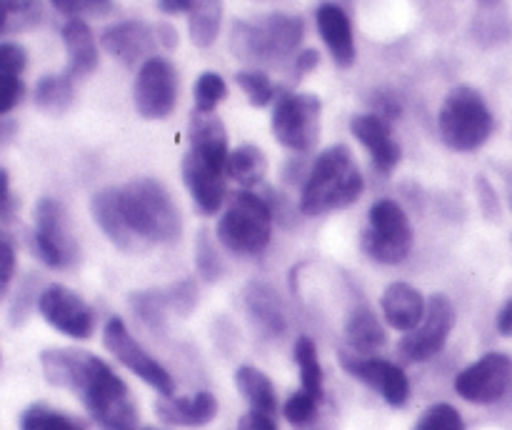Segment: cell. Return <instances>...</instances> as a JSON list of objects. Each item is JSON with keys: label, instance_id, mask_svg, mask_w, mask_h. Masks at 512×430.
<instances>
[{"label": "cell", "instance_id": "obj_31", "mask_svg": "<svg viewBox=\"0 0 512 430\" xmlns=\"http://www.w3.org/2000/svg\"><path fill=\"white\" fill-rule=\"evenodd\" d=\"M295 363L300 368V383L308 395H313L315 400H323V383H325V375H323V365H320L318 358V348H315V340L308 338V335H300L295 340Z\"/></svg>", "mask_w": 512, "mask_h": 430}, {"label": "cell", "instance_id": "obj_18", "mask_svg": "<svg viewBox=\"0 0 512 430\" xmlns=\"http://www.w3.org/2000/svg\"><path fill=\"white\" fill-rule=\"evenodd\" d=\"M183 180L198 213L215 215L225 203V173L188 150L183 158Z\"/></svg>", "mask_w": 512, "mask_h": 430}, {"label": "cell", "instance_id": "obj_41", "mask_svg": "<svg viewBox=\"0 0 512 430\" xmlns=\"http://www.w3.org/2000/svg\"><path fill=\"white\" fill-rule=\"evenodd\" d=\"M15 275V245L13 238L0 228V298L8 293V285Z\"/></svg>", "mask_w": 512, "mask_h": 430}, {"label": "cell", "instance_id": "obj_27", "mask_svg": "<svg viewBox=\"0 0 512 430\" xmlns=\"http://www.w3.org/2000/svg\"><path fill=\"white\" fill-rule=\"evenodd\" d=\"M265 173H268V158L258 145H240L228 155V163H225V178L235 180L243 188L263 183Z\"/></svg>", "mask_w": 512, "mask_h": 430}, {"label": "cell", "instance_id": "obj_3", "mask_svg": "<svg viewBox=\"0 0 512 430\" xmlns=\"http://www.w3.org/2000/svg\"><path fill=\"white\" fill-rule=\"evenodd\" d=\"M118 190L125 220L130 230L143 240V245L173 243L180 238L183 233L180 210L160 180L138 178Z\"/></svg>", "mask_w": 512, "mask_h": 430}, {"label": "cell", "instance_id": "obj_46", "mask_svg": "<svg viewBox=\"0 0 512 430\" xmlns=\"http://www.w3.org/2000/svg\"><path fill=\"white\" fill-rule=\"evenodd\" d=\"M15 210L13 195H10V175L8 170L0 168V220L10 218Z\"/></svg>", "mask_w": 512, "mask_h": 430}, {"label": "cell", "instance_id": "obj_8", "mask_svg": "<svg viewBox=\"0 0 512 430\" xmlns=\"http://www.w3.org/2000/svg\"><path fill=\"white\" fill-rule=\"evenodd\" d=\"M320 98L308 93H280L273 108V135L295 153H308L320 138Z\"/></svg>", "mask_w": 512, "mask_h": 430}, {"label": "cell", "instance_id": "obj_17", "mask_svg": "<svg viewBox=\"0 0 512 430\" xmlns=\"http://www.w3.org/2000/svg\"><path fill=\"white\" fill-rule=\"evenodd\" d=\"M350 130H353L355 138L365 145V150L373 158V165L378 173L388 175L398 168L400 163V145L393 138V128H390V120L380 118L378 113H365L355 115L350 120Z\"/></svg>", "mask_w": 512, "mask_h": 430}, {"label": "cell", "instance_id": "obj_39", "mask_svg": "<svg viewBox=\"0 0 512 430\" xmlns=\"http://www.w3.org/2000/svg\"><path fill=\"white\" fill-rule=\"evenodd\" d=\"M65 415L43 403L30 405L20 418V430H63Z\"/></svg>", "mask_w": 512, "mask_h": 430}, {"label": "cell", "instance_id": "obj_15", "mask_svg": "<svg viewBox=\"0 0 512 430\" xmlns=\"http://www.w3.org/2000/svg\"><path fill=\"white\" fill-rule=\"evenodd\" d=\"M340 365H343L353 378H358L360 383L378 390L393 408H403V405L408 403L410 380L398 363H390V360L385 358H375V355L345 353L343 350V353H340Z\"/></svg>", "mask_w": 512, "mask_h": 430}, {"label": "cell", "instance_id": "obj_50", "mask_svg": "<svg viewBox=\"0 0 512 430\" xmlns=\"http://www.w3.org/2000/svg\"><path fill=\"white\" fill-rule=\"evenodd\" d=\"M158 8L168 15L190 13V8H193V0H158Z\"/></svg>", "mask_w": 512, "mask_h": 430}, {"label": "cell", "instance_id": "obj_30", "mask_svg": "<svg viewBox=\"0 0 512 430\" xmlns=\"http://www.w3.org/2000/svg\"><path fill=\"white\" fill-rule=\"evenodd\" d=\"M73 78L65 75H43L35 85V105L50 115H60L73 105Z\"/></svg>", "mask_w": 512, "mask_h": 430}, {"label": "cell", "instance_id": "obj_2", "mask_svg": "<svg viewBox=\"0 0 512 430\" xmlns=\"http://www.w3.org/2000/svg\"><path fill=\"white\" fill-rule=\"evenodd\" d=\"M363 190V173L348 145H333L323 150L310 165L303 193H300V213L315 218V215L350 208L358 203Z\"/></svg>", "mask_w": 512, "mask_h": 430}, {"label": "cell", "instance_id": "obj_22", "mask_svg": "<svg viewBox=\"0 0 512 430\" xmlns=\"http://www.w3.org/2000/svg\"><path fill=\"white\" fill-rule=\"evenodd\" d=\"M155 413L163 423L180 425V428H203L213 423L218 415V400L213 393L203 390L190 398H163L155 403Z\"/></svg>", "mask_w": 512, "mask_h": 430}, {"label": "cell", "instance_id": "obj_43", "mask_svg": "<svg viewBox=\"0 0 512 430\" xmlns=\"http://www.w3.org/2000/svg\"><path fill=\"white\" fill-rule=\"evenodd\" d=\"M28 65V53L18 43H0V73L20 75Z\"/></svg>", "mask_w": 512, "mask_h": 430}, {"label": "cell", "instance_id": "obj_42", "mask_svg": "<svg viewBox=\"0 0 512 430\" xmlns=\"http://www.w3.org/2000/svg\"><path fill=\"white\" fill-rule=\"evenodd\" d=\"M25 85L18 75L0 73V115L10 113L23 100Z\"/></svg>", "mask_w": 512, "mask_h": 430}, {"label": "cell", "instance_id": "obj_38", "mask_svg": "<svg viewBox=\"0 0 512 430\" xmlns=\"http://www.w3.org/2000/svg\"><path fill=\"white\" fill-rule=\"evenodd\" d=\"M195 265L208 283H215L223 275V260H220L218 248L205 230L198 235V245H195Z\"/></svg>", "mask_w": 512, "mask_h": 430}, {"label": "cell", "instance_id": "obj_28", "mask_svg": "<svg viewBox=\"0 0 512 430\" xmlns=\"http://www.w3.org/2000/svg\"><path fill=\"white\" fill-rule=\"evenodd\" d=\"M248 310L253 315L255 325L265 330L268 335H283L285 333V313L280 298L275 295L273 288L268 285H258L248 290Z\"/></svg>", "mask_w": 512, "mask_h": 430}, {"label": "cell", "instance_id": "obj_26", "mask_svg": "<svg viewBox=\"0 0 512 430\" xmlns=\"http://www.w3.org/2000/svg\"><path fill=\"white\" fill-rule=\"evenodd\" d=\"M235 385L250 403V410L278 415V393H275L273 380L263 370L253 368V365H240L235 370Z\"/></svg>", "mask_w": 512, "mask_h": 430}, {"label": "cell", "instance_id": "obj_23", "mask_svg": "<svg viewBox=\"0 0 512 430\" xmlns=\"http://www.w3.org/2000/svg\"><path fill=\"white\" fill-rule=\"evenodd\" d=\"M190 150L208 165L225 173L230 150L223 120L215 118L213 113H198L195 110L193 120H190Z\"/></svg>", "mask_w": 512, "mask_h": 430}, {"label": "cell", "instance_id": "obj_44", "mask_svg": "<svg viewBox=\"0 0 512 430\" xmlns=\"http://www.w3.org/2000/svg\"><path fill=\"white\" fill-rule=\"evenodd\" d=\"M168 300H170V308H175L178 313H190L198 300V293H195V285L190 280H180L178 285L168 290Z\"/></svg>", "mask_w": 512, "mask_h": 430}, {"label": "cell", "instance_id": "obj_47", "mask_svg": "<svg viewBox=\"0 0 512 430\" xmlns=\"http://www.w3.org/2000/svg\"><path fill=\"white\" fill-rule=\"evenodd\" d=\"M318 63H320V55H318V50H313V48H305V50H300L298 53V58H295V75H305V73H310V70H315L318 68Z\"/></svg>", "mask_w": 512, "mask_h": 430}, {"label": "cell", "instance_id": "obj_40", "mask_svg": "<svg viewBox=\"0 0 512 430\" xmlns=\"http://www.w3.org/2000/svg\"><path fill=\"white\" fill-rule=\"evenodd\" d=\"M318 405H320V400H315L313 395H308L305 390H298V393H293L288 400H285L283 415L293 425L303 428V425H308L310 420L315 418V413H318Z\"/></svg>", "mask_w": 512, "mask_h": 430}, {"label": "cell", "instance_id": "obj_14", "mask_svg": "<svg viewBox=\"0 0 512 430\" xmlns=\"http://www.w3.org/2000/svg\"><path fill=\"white\" fill-rule=\"evenodd\" d=\"M38 310L58 333L75 340H88L95 330V313L73 290L63 285H50L40 293Z\"/></svg>", "mask_w": 512, "mask_h": 430}, {"label": "cell", "instance_id": "obj_21", "mask_svg": "<svg viewBox=\"0 0 512 430\" xmlns=\"http://www.w3.org/2000/svg\"><path fill=\"white\" fill-rule=\"evenodd\" d=\"M315 20H318V30L323 35V43L328 45L330 55H333L335 65L350 68L358 58V50H355L353 25H350L348 13L335 3H323L315 10Z\"/></svg>", "mask_w": 512, "mask_h": 430}, {"label": "cell", "instance_id": "obj_5", "mask_svg": "<svg viewBox=\"0 0 512 430\" xmlns=\"http://www.w3.org/2000/svg\"><path fill=\"white\" fill-rule=\"evenodd\" d=\"M440 138L450 150L473 153L493 135L495 120L483 95L470 85H458L443 100L438 115Z\"/></svg>", "mask_w": 512, "mask_h": 430}, {"label": "cell", "instance_id": "obj_33", "mask_svg": "<svg viewBox=\"0 0 512 430\" xmlns=\"http://www.w3.org/2000/svg\"><path fill=\"white\" fill-rule=\"evenodd\" d=\"M235 83L240 85L245 98H248L250 105H255V108H265V105L273 103L275 95H278L273 80H270L263 70H240V73H235Z\"/></svg>", "mask_w": 512, "mask_h": 430}, {"label": "cell", "instance_id": "obj_49", "mask_svg": "<svg viewBox=\"0 0 512 430\" xmlns=\"http://www.w3.org/2000/svg\"><path fill=\"white\" fill-rule=\"evenodd\" d=\"M498 333L505 335V338H512V298L500 308L498 313Z\"/></svg>", "mask_w": 512, "mask_h": 430}, {"label": "cell", "instance_id": "obj_48", "mask_svg": "<svg viewBox=\"0 0 512 430\" xmlns=\"http://www.w3.org/2000/svg\"><path fill=\"white\" fill-rule=\"evenodd\" d=\"M155 35H158V45H163V48L168 50L178 48V30H175L170 23L155 25Z\"/></svg>", "mask_w": 512, "mask_h": 430}, {"label": "cell", "instance_id": "obj_20", "mask_svg": "<svg viewBox=\"0 0 512 430\" xmlns=\"http://www.w3.org/2000/svg\"><path fill=\"white\" fill-rule=\"evenodd\" d=\"M380 308H383V315L385 320H388L390 328L410 333V330H415L423 323L425 310H428V300H425V295L420 293L415 285L398 280V283L385 288Z\"/></svg>", "mask_w": 512, "mask_h": 430}, {"label": "cell", "instance_id": "obj_37", "mask_svg": "<svg viewBox=\"0 0 512 430\" xmlns=\"http://www.w3.org/2000/svg\"><path fill=\"white\" fill-rule=\"evenodd\" d=\"M415 430H465V420L450 403H435L425 410Z\"/></svg>", "mask_w": 512, "mask_h": 430}, {"label": "cell", "instance_id": "obj_19", "mask_svg": "<svg viewBox=\"0 0 512 430\" xmlns=\"http://www.w3.org/2000/svg\"><path fill=\"white\" fill-rule=\"evenodd\" d=\"M93 210L95 223L100 225L105 235L110 238V243L115 248L125 250V253H135V250L143 248V240L130 230L128 220L123 215V205H120V190L118 188H103L93 195Z\"/></svg>", "mask_w": 512, "mask_h": 430}, {"label": "cell", "instance_id": "obj_54", "mask_svg": "<svg viewBox=\"0 0 512 430\" xmlns=\"http://www.w3.org/2000/svg\"><path fill=\"white\" fill-rule=\"evenodd\" d=\"M510 203H512V188H510Z\"/></svg>", "mask_w": 512, "mask_h": 430}, {"label": "cell", "instance_id": "obj_12", "mask_svg": "<svg viewBox=\"0 0 512 430\" xmlns=\"http://www.w3.org/2000/svg\"><path fill=\"white\" fill-rule=\"evenodd\" d=\"M455 325V308L448 295L435 293L428 300L423 323L415 330L405 333V338L398 343V355L405 363H425L448 343L450 333Z\"/></svg>", "mask_w": 512, "mask_h": 430}, {"label": "cell", "instance_id": "obj_10", "mask_svg": "<svg viewBox=\"0 0 512 430\" xmlns=\"http://www.w3.org/2000/svg\"><path fill=\"white\" fill-rule=\"evenodd\" d=\"M103 343L110 350L118 363H123L130 373L138 375L143 383H148L150 388L158 390L163 398H173L175 395V380L138 340L130 335L128 325L120 318H110L103 328Z\"/></svg>", "mask_w": 512, "mask_h": 430}, {"label": "cell", "instance_id": "obj_35", "mask_svg": "<svg viewBox=\"0 0 512 430\" xmlns=\"http://www.w3.org/2000/svg\"><path fill=\"white\" fill-rule=\"evenodd\" d=\"M133 308L145 323L158 328V325L165 323V310L170 308L168 290H143V293H135Z\"/></svg>", "mask_w": 512, "mask_h": 430}, {"label": "cell", "instance_id": "obj_36", "mask_svg": "<svg viewBox=\"0 0 512 430\" xmlns=\"http://www.w3.org/2000/svg\"><path fill=\"white\" fill-rule=\"evenodd\" d=\"M60 15H68L70 20L83 18H105L113 13L115 0H50Z\"/></svg>", "mask_w": 512, "mask_h": 430}, {"label": "cell", "instance_id": "obj_29", "mask_svg": "<svg viewBox=\"0 0 512 430\" xmlns=\"http://www.w3.org/2000/svg\"><path fill=\"white\" fill-rule=\"evenodd\" d=\"M220 23H223V0H193L188 13L190 40L198 48H210L218 40Z\"/></svg>", "mask_w": 512, "mask_h": 430}, {"label": "cell", "instance_id": "obj_6", "mask_svg": "<svg viewBox=\"0 0 512 430\" xmlns=\"http://www.w3.org/2000/svg\"><path fill=\"white\" fill-rule=\"evenodd\" d=\"M220 243L235 255H260L273 235V210L258 193L240 190L215 228Z\"/></svg>", "mask_w": 512, "mask_h": 430}, {"label": "cell", "instance_id": "obj_1", "mask_svg": "<svg viewBox=\"0 0 512 430\" xmlns=\"http://www.w3.org/2000/svg\"><path fill=\"white\" fill-rule=\"evenodd\" d=\"M43 375L55 388L73 390L103 430H138V408L128 385L88 350L50 348L40 353Z\"/></svg>", "mask_w": 512, "mask_h": 430}, {"label": "cell", "instance_id": "obj_32", "mask_svg": "<svg viewBox=\"0 0 512 430\" xmlns=\"http://www.w3.org/2000/svg\"><path fill=\"white\" fill-rule=\"evenodd\" d=\"M43 20L40 0H0V35L23 33Z\"/></svg>", "mask_w": 512, "mask_h": 430}, {"label": "cell", "instance_id": "obj_25", "mask_svg": "<svg viewBox=\"0 0 512 430\" xmlns=\"http://www.w3.org/2000/svg\"><path fill=\"white\" fill-rule=\"evenodd\" d=\"M345 340L358 355H375L388 343V330L380 323L378 315L370 308L360 305L345 320Z\"/></svg>", "mask_w": 512, "mask_h": 430}, {"label": "cell", "instance_id": "obj_11", "mask_svg": "<svg viewBox=\"0 0 512 430\" xmlns=\"http://www.w3.org/2000/svg\"><path fill=\"white\" fill-rule=\"evenodd\" d=\"M135 110L143 115L145 120H163L173 113L175 103H178V70L168 58H153L145 60L135 78Z\"/></svg>", "mask_w": 512, "mask_h": 430}, {"label": "cell", "instance_id": "obj_24", "mask_svg": "<svg viewBox=\"0 0 512 430\" xmlns=\"http://www.w3.org/2000/svg\"><path fill=\"white\" fill-rule=\"evenodd\" d=\"M63 43L68 50V75L85 78L98 68V43L85 20H68L63 25Z\"/></svg>", "mask_w": 512, "mask_h": 430}, {"label": "cell", "instance_id": "obj_34", "mask_svg": "<svg viewBox=\"0 0 512 430\" xmlns=\"http://www.w3.org/2000/svg\"><path fill=\"white\" fill-rule=\"evenodd\" d=\"M195 110L198 113H213L225 98H228V85H225L223 75L218 73H203L195 80Z\"/></svg>", "mask_w": 512, "mask_h": 430}, {"label": "cell", "instance_id": "obj_13", "mask_svg": "<svg viewBox=\"0 0 512 430\" xmlns=\"http://www.w3.org/2000/svg\"><path fill=\"white\" fill-rule=\"evenodd\" d=\"M512 383V358L505 353H488L458 373L455 393L475 405L498 403Z\"/></svg>", "mask_w": 512, "mask_h": 430}, {"label": "cell", "instance_id": "obj_53", "mask_svg": "<svg viewBox=\"0 0 512 430\" xmlns=\"http://www.w3.org/2000/svg\"><path fill=\"white\" fill-rule=\"evenodd\" d=\"M480 3V8H485V10H493V8H498L500 3H503V0H478Z\"/></svg>", "mask_w": 512, "mask_h": 430}, {"label": "cell", "instance_id": "obj_9", "mask_svg": "<svg viewBox=\"0 0 512 430\" xmlns=\"http://www.w3.org/2000/svg\"><path fill=\"white\" fill-rule=\"evenodd\" d=\"M33 250L48 268L65 270L78 260V243L70 233L65 208L53 198H43L35 205Z\"/></svg>", "mask_w": 512, "mask_h": 430}, {"label": "cell", "instance_id": "obj_45", "mask_svg": "<svg viewBox=\"0 0 512 430\" xmlns=\"http://www.w3.org/2000/svg\"><path fill=\"white\" fill-rule=\"evenodd\" d=\"M238 430H278V423H275V415L248 410V413L240 418Z\"/></svg>", "mask_w": 512, "mask_h": 430}, {"label": "cell", "instance_id": "obj_16", "mask_svg": "<svg viewBox=\"0 0 512 430\" xmlns=\"http://www.w3.org/2000/svg\"><path fill=\"white\" fill-rule=\"evenodd\" d=\"M100 45L120 63L135 65L140 60L145 63L148 58H153V50L158 48V35H155V28H150L143 20H123V23L103 30Z\"/></svg>", "mask_w": 512, "mask_h": 430}, {"label": "cell", "instance_id": "obj_52", "mask_svg": "<svg viewBox=\"0 0 512 430\" xmlns=\"http://www.w3.org/2000/svg\"><path fill=\"white\" fill-rule=\"evenodd\" d=\"M63 430H85V425H80L78 420H73V418H68V415H65Z\"/></svg>", "mask_w": 512, "mask_h": 430}, {"label": "cell", "instance_id": "obj_4", "mask_svg": "<svg viewBox=\"0 0 512 430\" xmlns=\"http://www.w3.org/2000/svg\"><path fill=\"white\" fill-rule=\"evenodd\" d=\"M303 18L288 13H273L258 23L238 20L233 25V53L250 63H280L303 43Z\"/></svg>", "mask_w": 512, "mask_h": 430}, {"label": "cell", "instance_id": "obj_7", "mask_svg": "<svg viewBox=\"0 0 512 430\" xmlns=\"http://www.w3.org/2000/svg\"><path fill=\"white\" fill-rule=\"evenodd\" d=\"M360 248L380 265H398L408 258L413 250V225L398 200L383 198L370 205Z\"/></svg>", "mask_w": 512, "mask_h": 430}, {"label": "cell", "instance_id": "obj_55", "mask_svg": "<svg viewBox=\"0 0 512 430\" xmlns=\"http://www.w3.org/2000/svg\"><path fill=\"white\" fill-rule=\"evenodd\" d=\"M143 430H155V428H143Z\"/></svg>", "mask_w": 512, "mask_h": 430}, {"label": "cell", "instance_id": "obj_51", "mask_svg": "<svg viewBox=\"0 0 512 430\" xmlns=\"http://www.w3.org/2000/svg\"><path fill=\"white\" fill-rule=\"evenodd\" d=\"M13 130H15L13 123H5V120H0V143L10 138V135H13Z\"/></svg>", "mask_w": 512, "mask_h": 430}]
</instances>
